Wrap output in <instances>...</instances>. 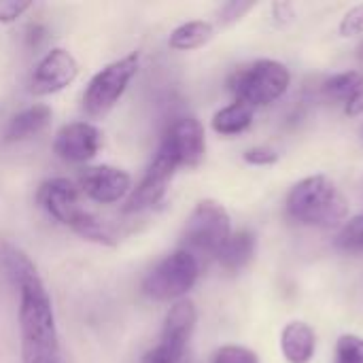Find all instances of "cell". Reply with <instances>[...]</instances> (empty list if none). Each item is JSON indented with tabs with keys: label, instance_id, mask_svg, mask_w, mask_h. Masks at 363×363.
Segmentation results:
<instances>
[{
	"label": "cell",
	"instance_id": "4fadbf2b",
	"mask_svg": "<svg viewBox=\"0 0 363 363\" xmlns=\"http://www.w3.org/2000/svg\"><path fill=\"white\" fill-rule=\"evenodd\" d=\"M102 145V132L89 121L66 123L53 140V151L60 160L70 164H83L96 157Z\"/></svg>",
	"mask_w": 363,
	"mask_h": 363
},
{
	"label": "cell",
	"instance_id": "8992f818",
	"mask_svg": "<svg viewBox=\"0 0 363 363\" xmlns=\"http://www.w3.org/2000/svg\"><path fill=\"white\" fill-rule=\"evenodd\" d=\"M138 64H140V55L130 53L125 57L106 64L102 70H98L91 77L83 94V108L91 119H102L115 108V104L121 100L128 85L136 77Z\"/></svg>",
	"mask_w": 363,
	"mask_h": 363
},
{
	"label": "cell",
	"instance_id": "9a60e30c",
	"mask_svg": "<svg viewBox=\"0 0 363 363\" xmlns=\"http://www.w3.org/2000/svg\"><path fill=\"white\" fill-rule=\"evenodd\" d=\"M281 349L289 363H308L315 355L317 338L308 323L291 321L281 334Z\"/></svg>",
	"mask_w": 363,
	"mask_h": 363
},
{
	"label": "cell",
	"instance_id": "6da1fadb",
	"mask_svg": "<svg viewBox=\"0 0 363 363\" xmlns=\"http://www.w3.org/2000/svg\"><path fill=\"white\" fill-rule=\"evenodd\" d=\"M19 289L21 363H60V345L51 298L40 277L26 281Z\"/></svg>",
	"mask_w": 363,
	"mask_h": 363
},
{
	"label": "cell",
	"instance_id": "f546056e",
	"mask_svg": "<svg viewBox=\"0 0 363 363\" xmlns=\"http://www.w3.org/2000/svg\"><path fill=\"white\" fill-rule=\"evenodd\" d=\"M362 51H363V47H362ZM362 55H363V53H362Z\"/></svg>",
	"mask_w": 363,
	"mask_h": 363
},
{
	"label": "cell",
	"instance_id": "277c9868",
	"mask_svg": "<svg viewBox=\"0 0 363 363\" xmlns=\"http://www.w3.org/2000/svg\"><path fill=\"white\" fill-rule=\"evenodd\" d=\"M289 83L291 74L287 66L277 60H255L247 66H238L228 79V87L236 100L253 108L277 102L285 96Z\"/></svg>",
	"mask_w": 363,
	"mask_h": 363
},
{
	"label": "cell",
	"instance_id": "e0dca14e",
	"mask_svg": "<svg viewBox=\"0 0 363 363\" xmlns=\"http://www.w3.org/2000/svg\"><path fill=\"white\" fill-rule=\"evenodd\" d=\"M253 113L255 108L245 104V102H238L234 100L232 104L223 106L221 111L215 113L213 117V130L221 136H236V134H242L245 130L251 128L253 123Z\"/></svg>",
	"mask_w": 363,
	"mask_h": 363
},
{
	"label": "cell",
	"instance_id": "9c48e42d",
	"mask_svg": "<svg viewBox=\"0 0 363 363\" xmlns=\"http://www.w3.org/2000/svg\"><path fill=\"white\" fill-rule=\"evenodd\" d=\"M179 168L181 166H179L177 157L164 145H160L147 172L143 174L140 183L130 191L123 211L140 213V211H147V208H153L155 204H160V200L166 196Z\"/></svg>",
	"mask_w": 363,
	"mask_h": 363
},
{
	"label": "cell",
	"instance_id": "cb8c5ba5",
	"mask_svg": "<svg viewBox=\"0 0 363 363\" xmlns=\"http://www.w3.org/2000/svg\"><path fill=\"white\" fill-rule=\"evenodd\" d=\"M253 6H255V2L232 0V2H228V4L221 6V11H219V23L221 26H230V23L238 21L240 17H245Z\"/></svg>",
	"mask_w": 363,
	"mask_h": 363
},
{
	"label": "cell",
	"instance_id": "484cf974",
	"mask_svg": "<svg viewBox=\"0 0 363 363\" xmlns=\"http://www.w3.org/2000/svg\"><path fill=\"white\" fill-rule=\"evenodd\" d=\"M363 32V4L353 6L340 21V34L342 36H355Z\"/></svg>",
	"mask_w": 363,
	"mask_h": 363
},
{
	"label": "cell",
	"instance_id": "ffe728a7",
	"mask_svg": "<svg viewBox=\"0 0 363 363\" xmlns=\"http://www.w3.org/2000/svg\"><path fill=\"white\" fill-rule=\"evenodd\" d=\"M363 85V72L362 70H347V72H338L334 77H330L323 85V91L328 98L334 100H349L359 87Z\"/></svg>",
	"mask_w": 363,
	"mask_h": 363
},
{
	"label": "cell",
	"instance_id": "3957f363",
	"mask_svg": "<svg viewBox=\"0 0 363 363\" xmlns=\"http://www.w3.org/2000/svg\"><path fill=\"white\" fill-rule=\"evenodd\" d=\"M36 200L47 211L49 217H53L57 223L70 228L81 238L104 245V247L115 245L111 230L81 204V191L72 181H68V179L45 181L38 187Z\"/></svg>",
	"mask_w": 363,
	"mask_h": 363
},
{
	"label": "cell",
	"instance_id": "d6986e66",
	"mask_svg": "<svg viewBox=\"0 0 363 363\" xmlns=\"http://www.w3.org/2000/svg\"><path fill=\"white\" fill-rule=\"evenodd\" d=\"M0 259H2V266L9 274V279L13 281L15 287L23 285L26 281H32L38 277L36 272V266L32 264V259L17 247L13 245H2L0 249Z\"/></svg>",
	"mask_w": 363,
	"mask_h": 363
},
{
	"label": "cell",
	"instance_id": "7a4b0ae2",
	"mask_svg": "<svg viewBox=\"0 0 363 363\" xmlns=\"http://www.w3.org/2000/svg\"><path fill=\"white\" fill-rule=\"evenodd\" d=\"M287 215L302 225L334 228L347 219L349 202L332 179L315 174L291 187L287 196Z\"/></svg>",
	"mask_w": 363,
	"mask_h": 363
},
{
	"label": "cell",
	"instance_id": "603a6c76",
	"mask_svg": "<svg viewBox=\"0 0 363 363\" xmlns=\"http://www.w3.org/2000/svg\"><path fill=\"white\" fill-rule=\"evenodd\" d=\"M213 363H259L257 355L247 349V347H238V345H225L221 347L215 357Z\"/></svg>",
	"mask_w": 363,
	"mask_h": 363
},
{
	"label": "cell",
	"instance_id": "2e32d148",
	"mask_svg": "<svg viewBox=\"0 0 363 363\" xmlns=\"http://www.w3.org/2000/svg\"><path fill=\"white\" fill-rule=\"evenodd\" d=\"M253 255H255V236L251 232L242 230V232L232 234L225 240V245L217 253V262L228 272H238L245 266H249Z\"/></svg>",
	"mask_w": 363,
	"mask_h": 363
},
{
	"label": "cell",
	"instance_id": "7c38bea8",
	"mask_svg": "<svg viewBox=\"0 0 363 363\" xmlns=\"http://www.w3.org/2000/svg\"><path fill=\"white\" fill-rule=\"evenodd\" d=\"M79 191L98 204H115L130 196L132 177L115 166H91L79 174Z\"/></svg>",
	"mask_w": 363,
	"mask_h": 363
},
{
	"label": "cell",
	"instance_id": "83f0119b",
	"mask_svg": "<svg viewBox=\"0 0 363 363\" xmlns=\"http://www.w3.org/2000/svg\"><path fill=\"white\" fill-rule=\"evenodd\" d=\"M272 17H274V21L281 23V26L289 23V21L296 17L294 4H289V2H274V4H272Z\"/></svg>",
	"mask_w": 363,
	"mask_h": 363
},
{
	"label": "cell",
	"instance_id": "5b68a950",
	"mask_svg": "<svg viewBox=\"0 0 363 363\" xmlns=\"http://www.w3.org/2000/svg\"><path fill=\"white\" fill-rule=\"evenodd\" d=\"M232 236L230 215L217 200H200L187 217L183 247L191 255H215Z\"/></svg>",
	"mask_w": 363,
	"mask_h": 363
},
{
	"label": "cell",
	"instance_id": "f1b7e54d",
	"mask_svg": "<svg viewBox=\"0 0 363 363\" xmlns=\"http://www.w3.org/2000/svg\"><path fill=\"white\" fill-rule=\"evenodd\" d=\"M345 113L349 115V117H355V115H362L363 113V85L347 100V104H345Z\"/></svg>",
	"mask_w": 363,
	"mask_h": 363
},
{
	"label": "cell",
	"instance_id": "d4e9b609",
	"mask_svg": "<svg viewBox=\"0 0 363 363\" xmlns=\"http://www.w3.org/2000/svg\"><path fill=\"white\" fill-rule=\"evenodd\" d=\"M30 6L32 2H26V0H0V23L17 21Z\"/></svg>",
	"mask_w": 363,
	"mask_h": 363
},
{
	"label": "cell",
	"instance_id": "52a82bcc",
	"mask_svg": "<svg viewBox=\"0 0 363 363\" xmlns=\"http://www.w3.org/2000/svg\"><path fill=\"white\" fill-rule=\"evenodd\" d=\"M200 277V262L185 249H177L166 255L157 266L145 277L143 294L155 302L183 300V296L196 285Z\"/></svg>",
	"mask_w": 363,
	"mask_h": 363
},
{
	"label": "cell",
	"instance_id": "7402d4cb",
	"mask_svg": "<svg viewBox=\"0 0 363 363\" xmlns=\"http://www.w3.org/2000/svg\"><path fill=\"white\" fill-rule=\"evenodd\" d=\"M336 363H363V338L345 334L336 342Z\"/></svg>",
	"mask_w": 363,
	"mask_h": 363
},
{
	"label": "cell",
	"instance_id": "4316f807",
	"mask_svg": "<svg viewBox=\"0 0 363 363\" xmlns=\"http://www.w3.org/2000/svg\"><path fill=\"white\" fill-rule=\"evenodd\" d=\"M242 157L251 166H272L279 162V153L270 147H253V149L245 151Z\"/></svg>",
	"mask_w": 363,
	"mask_h": 363
},
{
	"label": "cell",
	"instance_id": "44dd1931",
	"mask_svg": "<svg viewBox=\"0 0 363 363\" xmlns=\"http://www.w3.org/2000/svg\"><path fill=\"white\" fill-rule=\"evenodd\" d=\"M336 245L345 251H363V213L355 215L342 225Z\"/></svg>",
	"mask_w": 363,
	"mask_h": 363
},
{
	"label": "cell",
	"instance_id": "5bb4252c",
	"mask_svg": "<svg viewBox=\"0 0 363 363\" xmlns=\"http://www.w3.org/2000/svg\"><path fill=\"white\" fill-rule=\"evenodd\" d=\"M53 111L47 104H32L17 115L11 117L6 130H4V140L6 143H19L28 140L36 134H40L49 123H51Z\"/></svg>",
	"mask_w": 363,
	"mask_h": 363
},
{
	"label": "cell",
	"instance_id": "8fae6325",
	"mask_svg": "<svg viewBox=\"0 0 363 363\" xmlns=\"http://www.w3.org/2000/svg\"><path fill=\"white\" fill-rule=\"evenodd\" d=\"M179 162V166L196 168L202 164L206 153L204 125L196 117H179L166 130L162 143Z\"/></svg>",
	"mask_w": 363,
	"mask_h": 363
},
{
	"label": "cell",
	"instance_id": "ac0fdd59",
	"mask_svg": "<svg viewBox=\"0 0 363 363\" xmlns=\"http://www.w3.org/2000/svg\"><path fill=\"white\" fill-rule=\"evenodd\" d=\"M213 36H215L213 23H208L204 19H194V21L181 23L179 28H174L168 38V45L174 51H191V49L204 47Z\"/></svg>",
	"mask_w": 363,
	"mask_h": 363
},
{
	"label": "cell",
	"instance_id": "ba28073f",
	"mask_svg": "<svg viewBox=\"0 0 363 363\" xmlns=\"http://www.w3.org/2000/svg\"><path fill=\"white\" fill-rule=\"evenodd\" d=\"M196 321L198 313L191 300L183 298L174 302L166 315L160 342L143 355L140 363H187Z\"/></svg>",
	"mask_w": 363,
	"mask_h": 363
},
{
	"label": "cell",
	"instance_id": "30bf717a",
	"mask_svg": "<svg viewBox=\"0 0 363 363\" xmlns=\"http://www.w3.org/2000/svg\"><path fill=\"white\" fill-rule=\"evenodd\" d=\"M79 77V62L62 47L47 51L30 74V91L34 96H51L74 83Z\"/></svg>",
	"mask_w": 363,
	"mask_h": 363
}]
</instances>
